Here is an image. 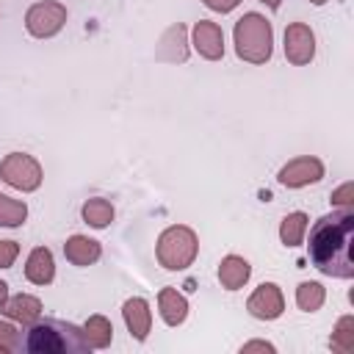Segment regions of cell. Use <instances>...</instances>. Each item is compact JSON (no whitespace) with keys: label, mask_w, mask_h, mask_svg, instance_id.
Masks as SVG:
<instances>
[{"label":"cell","mask_w":354,"mask_h":354,"mask_svg":"<svg viewBox=\"0 0 354 354\" xmlns=\"http://www.w3.org/2000/svg\"><path fill=\"white\" fill-rule=\"evenodd\" d=\"M307 221H310V218H307L301 210L288 213V216L282 218V224H279V241H282L285 246H299V243L304 241Z\"/></svg>","instance_id":"ac0fdd59"},{"label":"cell","mask_w":354,"mask_h":354,"mask_svg":"<svg viewBox=\"0 0 354 354\" xmlns=\"http://www.w3.org/2000/svg\"><path fill=\"white\" fill-rule=\"evenodd\" d=\"M64 254L72 266H91L100 260L102 254V246L100 241L94 238H86V235H72L66 243H64Z\"/></svg>","instance_id":"5bb4252c"},{"label":"cell","mask_w":354,"mask_h":354,"mask_svg":"<svg viewBox=\"0 0 354 354\" xmlns=\"http://www.w3.org/2000/svg\"><path fill=\"white\" fill-rule=\"evenodd\" d=\"M25 351L33 354H83L88 351V340L80 326L61 318H36L28 324V335L22 340Z\"/></svg>","instance_id":"7a4b0ae2"},{"label":"cell","mask_w":354,"mask_h":354,"mask_svg":"<svg viewBox=\"0 0 354 354\" xmlns=\"http://www.w3.org/2000/svg\"><path fill=\"white\" fill-rule=\"evenodd\" d=\"M0 177L17 191H36L41 185V166L28 152H8L0 160Z\"/></svg>","instance_id":"5b68a950"},{"label":"cell","mask_w":354,"mask_h":354,"mask_svg":"<svg viewBox=\"0 0 354 354\" xmlns=\"http://www.w3.org/2000/svg\"><path fill=\"white\" fill-rule=\"evenodd\" d=\"M17 348H22V335L11 324L0 321V351L6 354V351H17Z\"/></svg>","instance_id":"603a6c76"},{"label":"cell","mask_w":354,"mask_h":354,"mask_svg":"<svg viewBox=\"0 0 354 354\" xmlns=\"http://www.w3.org/2000/svg\"><path fill=\"white\" fill-rule=\"evenodd\" d=\"M158 307H160V318L169 324V326H177L185 321L188 315V299L183 293H177L174 288H163L158 293Z\"/></svg>","instance_id":"2e32d148"},{"label":"cell","mask_w":354,"mask_h":354,"mask_svg":"<svg viewBox=\"0 0 354 354\" xmlns=\"http://www.w3.org/2000/svg\"><path fill=\"white\" fill-rule=\"evenodd\" d=\"M80 213H83V221L88 227H94V230H102V227H108L113 221V205L108 199H100V196L88 199Z\"/></svg>","instance_id":"d6986e66"},{"label":"cell","mask_w":354,"mask_h":354,"mask_svg":"<svg viewBox=\"0 0 354 354\" xmlns=\"http://www.w3.org/2000/svg\"><path fill=\"white\" fill-rule=\"evenodd\" d=\"M310 3H315V6H324V3H326V0H310Z\"/></svg>","instance_id":"f546056e"},{"label":"cell","mask_w":354,"mask_h":354,"mask_svg":"<svg viewBox=\"0 0 354 354\" xmlns=\"http://www.w3.org/2000/svg\"><path fill=\"white\" fill-rule=\"evenodd\" d=\"M324 299H326V290H324L321 282H301V285L296 288V304H299V310H304V313L321 310Z\"/></svg>","instance_id":"ffe728a7"},{"label":"cell","mask_w":354,"mask_h":354,"mask_svg":"<svg viewBox=\"0 0 354 354\" xmlns=\"http://www.w3.org/2000/svg\"><path fill=\"white\" fill-rule=\"evenodd\" d=\"M158 263L166 268V271H185L194 260H196V252H199V241H196V232L185 224H174V227H166L158 238Z\"/></svg>","instance_id":"277c9868"},{"label":"cell","mask_w":354,"mask_h":354,"mask_svg":"<svg viewBox=\"0 0 354 354\" xmlns=\"http://www.w3.org/2000/svg\"><path fill=\"white\" fill-rule=\"evenodd\" d=\"M315 55V33L304 22H290L285 28V58L296 66L310 64Z\"/></svg>","instance_id":"ba28073f"},{"label":"cell","mask_w":354,"mask_h":354,"mask_svg":"<svg viewBox=\"0 0 354 354\" xmlns=\"http://www.w3.org/2000/svg\"><path fill=\"white\" fill-rule=\"evenodd\" d=\"M122 315H124V324L130 329V335L136 340H147L149 335V326H152V313H149V304L147 299L141 296H133L122 304Z\"/></svg>","instance_id":"8fae6325"},{"label":"cell","mask_w":354,"mask_h":354,"mask_svg":"<svg viewBox=\"0 0 354 354\" xmlns=\"http://www.w3.org/2000/svg\"><path fill=\"white\" fill-rule=\"evenodd\" d=\"M25 277H28V282H33V285H50V282H53V277H55V263H53V252H50L47 246H36V249L28 254Z\"/></svg>","instance_id":"4fadbf2b"},{"label":"cell","mask_w":354,"mask_h":354,"mask_svg":"<svg viewBox=\"0 0 354 354\" xmlns=\"http://www.w3.org/2000/svg\"><path fill=\"white\" fill-rule=\"evenodd\" d=\"M25 218H28L25 202L0 194V227H19Z\"/></svg>","instance_id":"7402d4cb"},{"label":"cell","mask_w":354,"mask_h":354,"mask_svg":"<svg viewBox=\"0 0 354 354\" xmlns=\"http://www.w3.org/2000/svg\"><path fill=\"white\" fill-rule=\"evenodd\" d=\"M194 47L202 58L207 61H218L224 55V33L216 22H207V19H199L194 25Z\"/></svg>","instance_id":"30bf717a"},{"label":"cell","mask_w":354,"mask_h":354,"mask_svg":"<svg viewBox=\"0 0 354 354\" xmlns=\"http://www.w3.org/2000/svg\"><path fill=\"white\" fill-rule=\"evenodd\" d=\"M3 315L11 318V321H19V324H33L39 315H41V301L30 293H17V296H8L3 301Z\"/></svg>","instance_id":"7c38bea8"},{"label":"cell","mask_w":354,"mask_h":354,"mask_svg":"<svg viewBox=\"0 0 354 354\" xmlns=\"http://www.w3.org/2000/svg\"><path fill=\"white\" fill-rule=\"evenodd\" d=\"M260 3H266V6H268V8H274V11H277V8H279V3H282V0H260Z\"/></svg>","instance_id":"f1b7e54d"},{"label":"cell","mask_w":354,"mask_h":354,"mask_svg":"<svg viewBox=\"0 0 354 354\" xmlns=\"http://www.w3.org/2000/svg\"><path fill=\"white\" fill-rule=\"evenodd\" d=\"M17 254H19V243L17 241H0V268H11Z\"/></svg>","instance_id":"cb8c5ba5"},{"label":"cell","mask_w":354,"mask_h":354,"mask_svg":"<svg viewBox=\"0 0 354 354\" xmlns=\"http://www.w3.org/2000/svg\"><path fill=\"white\" fill-rule=\"evenodd\" d=\"M83 335H86L91 348H108L111 340H113V326H111V321L105 315H91L83 324Z\"/></svg>","instance_id":"e0dca14e"},{"label":"cell","mask_w":354,"mask_h":354,"mask_svg":"<svg viewBox=\"0 0 354 354\" xmlns=\"http://www.w3.org/2000/svg\"><path fill=\"white\" fill-rule=\"evenodd\" d=\"M241 351H274V346L266 340H249V343H243Z\"/></svg>","instance_id":"4316f807"},{"label":"cell","mask_w":354,"mask_h":354,"mask_svg":"<svg viewBox=\"0 0 354 354\" xmlns=\"http://www.w3.org/2000/svg\"><path fill=\"white\" fill-rule=\"evenodd\" d=\"M321 177H324V163L313 155H301V158L288 160L277 174V180L285 188H304L310 183H318Z\"/></svg>","instance_id":"52a82bcc"},{"label":"cell","mask_w":354,"mask_h":354,"mask_svg":"<svg viewBox=\"0 0 354 354\" xmlns=\"http://www.w3.org/2000/svg\"><path fill=\"white\" fill-rule=\"evenodd\" d=\"M66 22V6L44 0V3H33L25 14V28L30 36L36 39H50L55 36Z\"/></svg>","instance_id":"8992f818"},{"label":"cell","mask_w":354,"mask_h":354,"mask_svg":"<svg viewBox=\"0 0 354 354\" xmlns=\"http://www.w3.org/2000/svg\"><path fill=\"white\" fill-rule=\"evenodd\" d=\"M249 274H252V266H249L243 257H238V254H227V257L218 263V282H221V288H227V290L243 288L246 279H249Z\"/></svg>","instance_id":"9a60e30c"},{"label":"cell","mask_w":354,"mask_h":354,"mask_svg":"<svg viewBox=\"0 0 354 354\" xmlns=\"http://www.w3.org/2000/svg\"><path fill=\"white\" fill-rule=\"evenodd\" d=\"M6 299H8V285L0 279V307H3V301H6Z\"/></svg>","instance_id":"83f0119b"},{"label":"cell","mask_w":354,"mask_h":354,"mask_svg":"<svg viewBox=\"0 0 354 354\" xmlns=\"http://www.w3.org/2000/svg\"><path fill=\"white\" fill-rule=\"evenodd\" d=\"M307 254H310V263L326 277H337V279L354 277V213L351 207L332 210L313 224Z\"/></svg>","instance_id":"6da1fadb"},{"label":"cell","mask_w":354,"mask_h":354,"mask_svg":"<svg viewBox=\"0 0 354 354\" xmlns=\"http://www.w3.org/2000/svg\"><path fill=\"white\" fill-rule=\"evenodd\" d=\"M329 348L332 351H340V354H348L354 351V318L351 315H343L329 337Z\"/></svg>","instance_id":"44dd1931"},{"label":"cell","mask_w":354,"mask_h":354,"mask_svg":"<svg viewBox=\"0 0 354 354\" xmlns=\"http://www.w3.org/2000/svg\"><path fill=\"white\" fill-rule=\"evenodd\" d=\"M351 202H354V185H351V183H343L337 191H332V205H337V207H351Z\"/></svg>","instance_id":"d4e9b609"},{"label":"cell","mask_w":354,"mask_h":354,"mask_svg":"<svg viewBox=\"0 0 354 354\" xmlns=\"http://www.w3.org/2000/svg\"><path fill=\"white\" fill-rule=\"evenodd\" d=\"M246 310H249L254 318H260V321H274V318H279L282 310H285V296H282L279 285L263 282L260 288H254V293H252L249 301H246Z\"/></svg>","instance_id":"9c48e42d"},{"label":"cell","mask_w":354,"mask_h":354,"mask_svg":"<svg viewBox=\"0 0 354 354\" xmlns=\"http://www.w3.org/2000/svg\"><path fill=\"white\" fill-rule=\"evenodd\" d=\"M232 36H235V53H238V58H243L249 64H266L271 58L274 30H271V22L263 14H257V11L243 14L235 22Z\"/></svg>","instance_id":"3957f363"},{"label":"cell","mask_w":354,"mask_h":354,"mask_svg":"<svg viewBox=\"0 0 354 354\" xmlns=\"http://www.w3.org/2000/svg\"><path fill=\"white\" fill-rule=\"evenodd\" d=\"M210 11H218V14H230L232 8H238L241 0H202Z\"/></svg>","instance_id":"484cf974"}]
</instances>
